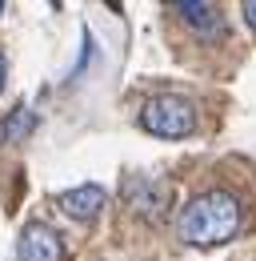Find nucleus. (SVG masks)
I'll list each match as a JSON object with an SVG mask.
<instances>
[{"instance_id":"obj_2","label":"nucleus","mask_w":256,"mask_h":261,"mask_svg":"<svg viewBox=\"0 0 256 261\" xmlns=\"http://www.w3.org/2000/svg\"><path fill=\"white\" fill-rule=\"evenodd\" d=\"M140 125L152 137H188L196 129V109L184 97H156L140 109Z\"/></svg>"},{"instance_id":"obj_3","label":"nucleus","mask_w":256,"mask_h":261,"mask_svg":"<svg viewBox=\"0 0 256 261\" xmlns=\"http://www.w3.org/2000/svg\"><path fill=\"white\" fill-rule=\"evenodd\" d=\"M16 257L20 261H64V241L56 229L48 225H24L20 241H16Z\"/></svg>"},{"instance_id":"obj_10","label":"nucleus","mask_w":256,"mask_h":261,"mask_svg":"<svg viewBox=\"0 0 256 261\" xmlns=\"http://www.w3.org/2000/svg\"><path fill=\"white\" fill-rule=\"evenodd\" d=\"M0 137H4V125H0Z\"/></svg>"},{"instance_id":"obj_1","label":"nucleus","mask_w":256,"mask_h":261,"mask_svg":"<svg viewBox=\"0 0 256 261\" xmlns=\"http://www.w3.org/2000/svg\"><path fill=\"white\" fill-rule=\"evenodd\" d=\"M176 229L188 245H220L240 229V201L232 193H200L184 205Z\"/></svg>"},{"instance_id":"obj_6","label":"nucleus","mask_w":256,"mask_h":261,"mask_svg":"<svg viewBox=\"0 0 256 261\" xmlns=\"http://www.w3.org/2000/svg\"><path fill=\"white\" fill-rule=\"evenodd\" d=\"M132 205H136V213H144V217H160L164 205H168V185H160V181H144V185H136Z\"/></svg>"},{"instance_id":"obj_7","label":"nucleus","mask_w":256,"mask_h":261,"mask_svg":"<svg viewBox=\"0 0 256 261\" xmlns=\"http://www.w3.org/2000/svg\"><path fill=\"white\" fill-rule=\"evenodd\" d=\"M32 129H36V113H32V109H16V113L4 121V137H8V141H24Z\"/></svg>"},{"instance_id":"obj_4","label":"nucleus","mask_w":256,"mask_h":261,"mask_svg":"<svg viewBox=\"0 0 256 261\" xmlns=\"http://www.w3.org/2000/svg\"><path fill=\"white\" fill-rule=\"evenodd\" d=\"M104 201H108V193L100 185H76V189L56 197V205H60L68 217H76V221H92L96 213L104 209Z\"/></svg>"},{"instance_id":"obj_8","label":"nucleus","mask_w":256,"mask_h":261,"mask_svg":"<svg viewBox=\"0 0 256 261\" xmlns=\"http://www.w3.org/2000/svg\"><path fill=\"white\" fill-rule=\"evenodd\" d=\"M240 12H244V20H248V29H256V0H244Z\"/></svg>"},{"instance_id":"obj_11","label":"nucleus","mask_w":256,"mask_h":261,"mask_svg":"<svg viewBox=\"0 0 256 261\" xmlns=\"http://www.w3.org/2000/svg\"><path fill=\"white\" fill-rule=\"evenodd\" d=\"M0 12H4V4H0Z\"/></svg>"},{"instance_id":"obj_9","label":"nucleus","mask_w":256,"mask_h":261,"mask_svg":"<svg viewBox=\"0 0 256 261\" xmlns=\"http://www.w3.org/2000/svg\"><path fill=\"white\" fill-rule=\"evenodd\" d=\"M4 85H8V61H4V53H0V93H4Z\"/></svg>"},{"instance_id":"obj_5","label":"nucleus","mask_w":256,"mask_h":261,"mask_svg":"<svg viewBox=\"0 0 256 261\" xmlns=\"http://www.w3.org/2000/svg\"><path fill=\"white\" fill-rule=\"evenodd\" d=\"M176 12H180V16H184L200 36H220L224 33V16H220V8H216V4L184 0V4H176Z\"/></svg>"}]
</instances>
